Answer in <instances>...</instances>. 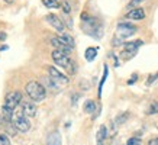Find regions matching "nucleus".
<instances>
[{
	"mask_svg": "<svg viewBox=\"0 0 158 145\" xmlns=\"http://www.w3.org/2000/svg\"><path fill=\"white\" fill-rule=\"evenodd\" d=\"M51 55H52L54 63L57 64V65H60V67H62L64 70H67L68 72L74 74V72L77 71L76 64H74V61H73L71 58H70L68 52H65V51H61V49H54Z\"/></svg>",
	"mask_w": 158,
	"mask_h": 145,
	"instance_id": "nucleus-1",
	"label": "nucleus"
},
{
	"mask_svg": "<svg viewBox=\"0 0 158 145\" xmlns=\"http://www.w3.org/2000/svg\"><path fill=\"white\" fill-rule=\"evenodd\" d=\"M26 93H28V96L32 99L34 102H42L45 97H47V90H45V87L41 84V83L35 81H29L26 84Z\"/></svg>",
	"mask_w": 158,
	"mask_h": 145,
	"instance_id": "nucleus-2",
	"label": "nucleus"
},
{
	"mask_svg": "<svg viewBox=\"0 0 158 145\" xmlns=\"http://www.w3.org/2000/svg\"><path fill=\"white\" fill-rule=\"evenodd\" d=\"M136 31H138V28L134 26L132 23H129V22H122V23H119L116 26V36L120 39L129 38V36H132L134 34H136Z\"/></svg>",
	"mask_w": 158,
	"mask_h": 145,
	"instance_id": "nucleus-3",
	"label": "nucleus"
},
{
	"mask_svg": "<svg viewBox=\"0 0 158 145\" xmlns=\"http://www.w3.org/2000/svg\"><path fill=\"white\" fill-rule=\"evenodd\" d=\"M12 123H13L15 129L19 130V132H23V134L31 129V123L28 121V116H25L23 113H15Z\"/></svg>",
	"mask_w": 158,
	"mask_h": 145,
	"instance_id": "nucleus-4",
	"label": "nucleus"
},
{
	"mask_svg": "<svg viewBox=\"0 0 158 145\" xmlns=\"http://www.w3.org/2000/svg\"><path fill=\"white\" fill-rule=\"evenodd\" d=\"M20 102H22V93L18 92V90H13V92L6 94L5 106L10 107V109H16L20 105Z\"/></svg>",
	"mask_w": 158,
	"mask_h": 145,
	"instance_id": "nucleus-5",
	"label": "nucleus"
},
{
	"mask_svg": "<svg viewBox=\"0 0 158 145\" xmlns=\"http://www.w3.org/2000/svg\"><path fill=\"white\" fill-rule=\"evenodd\" d=\"M48 74H49V77L52 78L54 81L58 84V87H60V86H67V84H68L67 76H64V74H62L58 68L49 67V65H48Z\"/></svg>",
	"mask_w": 158,
	"mask_h": 145,
	"instance_id": "nucleus-6",
	"label": "nucleus"
},
{
	"mask_svg": "<svg viewBox=\"0 0 158 145\" xmlns=\"http://www.w3.org/2000/svg\"><path fill=\"white\" fill-rule=\"evenodd\" d=\"M45 20H47V22H48L49 25H51V26H52V28H55L58 31V34H62V32H64V29H65V26H64V22H62L61 19H60V18H58L57 14H47V16H45Z\"/></svg>",
	"mask_w": 158,
	"mask_h": 145,
	"instance_id": "nucleus-7",
	"label": "nucleus"
},
{
	"mask_svg": "<svg viewBox=\"0 0 158 145\" xmlns=\"http://www.w3.org/2000/svg\"><path fill=\"white\" fill-rule=\"evenodd\" d=\"M51 44L55 47V49H61V51H65V52H71L73 51V47H70L64 39H61V36H52Z\"/></svg>",
	"mask_w": 158,
	"mask_h": 145,
	"instance_id": "nucleus-8",
	"label": "nucleus"
},
{
	"mask_svg": "<svg viewBox=\"0 0 158 145\" xmlns=\"http://www.w3.org/2000/svg\"><path fill=\"white\" fill-rule=\"evenodd\" d=\"M22 113L28 118H34L36 116V105L34 102H23L22 103Z\"/></svg>",
	"mask_w": 158,
	"mask_h": 145,
	"instance_id": "nucleus-9",
	"label": "nucleus"
},
{
	"mask_svg": "<svg viewBox=\"0 0 158 145\" xmlns=\"http://www.w3.org/2000/svg\"><path fill=\"white\" fill-rule=\"evenodd\" d=\"M126 18L131 20H142L145 18V12H144V9H141V7H135V9L129 10V12L126 13Z\"/></svg>",
	"mask_w": 158,
	"mask_h": 145,
	"instance_id": "nucleus-10",
	"label": "nucleus"
},
{
	"mask_svg": "<svg viewBox=\"0 0 158 145\" xmlns=\"http://www.w3.org/2000/svg\"><path fill=\"white\" fill-rule=\"evenodd\" d=\"M106 138H107V128H106V125H102L100 128H99V130H97V134H96L97 145H105Z\"/></svg>",
	"mask_w": 158,
	"mask_h": 145,
	"instance_id": "nucleus-11",
	"label": "nucleus"
},
{
	"mask_svg": "<svg viewBox=\"0 0 158 145\" xmlns=\"http://www.w3.org/2000/svg\"><path fill=\"white\" fill-rule=\"evenodd\" d=\"M47 145H61V136L58 132H52L49 134L47 138Z\"/></svg>",
	"mask_w": 158,
	"mask_h": 145,
	"instance_id": "nucleus-12",
	"label": "nucleus"
},
{
	"mask_svg": "<svg viewBox=\"0 0 158 145\" xmlns=\"http://www.w3.org/2000/svg\"><path fill=\"white\" fill-rule=\"evenodd\" d=\"M142 45H144V41H141V39L132 41V42H125V49H126V51H136V49H138L139 47H142Z\"/></svg>",
	"mask_w": 158,
	"mask_h": 145,
	"instance_id": "nucleus-13",
	"label": "nucleus"
},
{
	"mask_svg": "<svg viewBox=\"0 0 158 145\" xmlns=\"http://www.w3.org/2000/svg\"><path fill=\"white\" fill-rule=\"evenodd\" d=\"M97 55V48L94 47H90V48L86 49V52H84V58H86L87 61H93Z\"/></svg>",
	"mask_w": 158,
	"mask_h": 145,
	"instance_id": "nucleus-14",
	"label": "nucleus"
},
{
	"mask_svg": "<svg viewBox=\"0 0 158 145\" xmlns=\"http://www.w3.org/2000/svg\"><path fill=\"white\" fill-rule=\"evenodd\" d=\"M97 109L96 106V103L93 100H86V103H84V112L86 113H94Z\"/></svg>",
	"mask_w": 158,
	"mask_h": 145,
	"instance_id": "nucleus-15",
	"label": "nucleus"
},
{
	"mask_svg": "<svg viewBox=\"0 0 158 145\" xmlns=\"http://www.w3.org/2000/svg\"><path fill=\"white\" fill-rule=\"evenodd\" d=\"M42 5L45 7H48V9H57V7L61 6V3L58 0H42Z\"/></svg>",
	"mask_w": 158,
	"mask_h": 145,
	"instance_id": "nucleus-16",
	"label": "nucleus"
},
{
	"mask_svg": "<svg viewBox=\"0 0 158 145\" xmlns=\"http://www.w3.org/2000/svg\"><path fill=\"white\" fill-rule=\"evenodd\" d=\"M60 36H61V39H64V41H65V42H67L70 47H73V48H74V45H76V44H74V38H73L71 35H68V34H65V32H62V34H60Z\"/></svg>",
	"mask_w": 158,
	"mask_h": 145,
	"instance_id": "nucleus-17",
	"label": "nucleus"
},
{
	"mask_svg": "<svg viewBox=\"0 0 158 145\" xmlns=\"http://www.w3.org/2000/svg\"><path fill=\"white\" fill-rule=\"evenodd\" d=\"M128 118H129V113H128V112H125V113L119 115L115 119V125H122L123 122H126V119H128Z\"/></svg>",
	"mask_w": 158,
	"mask_h": 145,
	"instance_id": "nucleus-18",
	"label": "nucleus"
},
{
	"mask_svg": "<svg viewBox=\"0 0 158 145\" xmlns=\"http://www.w3.org/2000/svg\"><path fill=\"white\" fill-rule=\"evenodd\" d=\"M107 72H109L107 65H105V70H103V77H102V81H100V84H99V96H102V89H103V84H105L106 78H107Z\"/></svg>",
	"mask_w": 158,
	"mask_h": 145,
	"instance_id": "nucleus-19",
	"label": "nucleus"
},
{
	"mask_svg": "<svg viewBox=\"0 0 158 145\" xmlns=\"http://www.w3.org/2000/svg\"><path fill=\"white\" fill-rule=\"evenodd\" d=\"M0 145H10L9 136L6 134H3V132H0Z\"/></svg>",
	"mask_w": 158,
	"mask_h": 145,
	"instance_id": "nucleus-20",
	"label": "nucleus"
},
{
	"mask_svg": "<svg viewBox=\"0 0 158 145\" xmlns=\"http://www.w3.org/2000/svg\"><path fill=\"white\" fill-rule=\"evenodd\" d=\"M136 54V51H126V49H123L122 52H120V57L125 58V60H128V58H132Z\"/></svg>",
	"mask_w": 158,
	"mask_h": 145,
	"instance_id": "nucleus-21",
	"label": "nucleus"
},
{
	"mask_svg": "<svg viewBox=\"0 0 158 145\" xmlns=\"http://www.w3.org/2000/svg\"><path fill=\"white\" fill-rule=\"evenodd\" d=\"M154 113H158V102H152L148 109V115H154Z\"/></svg>",
	"mask_w": 158,
	"mask_h": 145,
	"instance_id": "nucleus-22",
	"label": "nucleus"
},
{
	"mask_svg": "<svg viewBox=\"0 0 158 145\" xmlns=\"http://www.w3.org/2000/svg\"><path fill=\"white\" fill-rule=\"evenodd\" d=\"M155 81H158V72H155V74H151L148 77V80H147V84L148 86H151L152 83H155Z\"/></svg>",
	"mask_w": 158,
	"mask_h": 145,
	"instance_id": "nucleus-23",
	"label": "nucleus"
},
{
	"mask_svg": "<svg viewBox=\"0 0 158 145\" xmlns=\"http://www.w3.org/2000/svg\"><path fill=\"white\" fill-rule=\"evenodd\" d=\"M61 7H62V12H64V13H70V12H71V6L68 5L67 2H62L61 3Z\"/></svg>",
	"mask_w": 158,
	"mask_h": 145,
	"instance_id": "nucleus-24",
	"label": "nucleus"
},
{
	"mask_svg": "<svg viewBox=\"0 0 158 145\" xmlns=\"http://www.w3.org/2000/svg\"><path fill=\"white\" fill-rule=\"evenodd\" d=\"M142 142H141V139L139 138H131L128 142H126V145H141Z\"/></svg>",
	"mask_w": 158,
	"mask_h": 145,
	"instance_id": "nucleus-25",
	"label": "nucleus"
},
{
	"mask_svg": "<svg viewBox=\"0 0 158 145\" xmlns=\"http://www.w3.org/2000/svg\"><path fill=\"white\" fill-rule=\"evenodd\" d=\"M142 2H144V0H131V3L128 5V9H129V7H135V6H138L139 3H142Z\"/></svg>",
	"mask_w": 158,
	"mask_h": 145,
	"instance_id": "nucleus-26",
	"label": "nucleus"
},
{
	"mask_svg": "<svg viewBox=\"0 0 158 145\" xmlns=\"http://www.w3.org/2000/svg\"><path fill=\"white\" fill-rule=\"evenodd\" d=\"M136 78H138V74H132L131 80H128V84H134V83L136 81Z\"/></svg>",
	"mask_w": 158,
	"mask_h": 145,
	"instance_id": "nucleus-27",
	"label": "nucleus"
},
{
	"mask_svg": "<svg viewBox=\"0 0 158 145\" xmlns=\"http://www.w3.org/2000/svg\"><path fill=\"white\" fill-rule=\"evenodd\" d=\"M148 145H158V138H154V139H151L148 142Z\"/></svg>",
	"mask_w": 158,
	"mask_h": 145,
	"instance_id": "nucleus-28",
	"label": "nucleus"
},
{
	"mask_svg": "<svg viewBox=\"0 0 158 145\" xmlns=\"http://www.w3.org/2000/svg\"><path fill=\"white\" fill-rule=\"evenodd\" d=\"M6 38H7V35H6V32H0V41H5Z\"/></svg>",
	"mask_w": 158,
	"mask_h": 145,
	"instance_id": "nucleus-29",
	"label": "nucleus"
},
{
	"mask_svg": "<svg viewBox=\"0 0 158 145\" xmlns=\"http://www.w3.org/2000/svg\"><path fill=\"white\" fill-rule=\"evenodd\" d=\"M5 49H7V47H6V45H0V51H5Z\"/></svg>",
	"mask_w": 158,
	"mask_h": 145,
	"instance_id": "nucleus-30",
	"label": "nucleus"
}]
</instances>
